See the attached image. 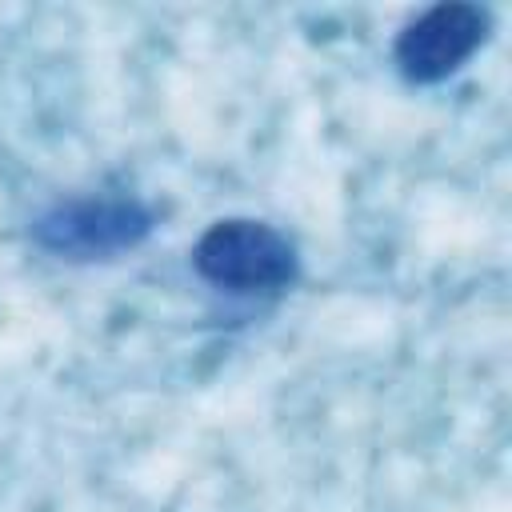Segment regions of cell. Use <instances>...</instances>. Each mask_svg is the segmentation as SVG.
Instances as JSON below:
<instances>
[{
  "label": "cell",
  "mask_w": 512,
  "mask_h": 512,
  "mask_svg": "<svg viewBox=\"0 0 512 512\" xmlns=\"http://www.w3.org/2000/svg\"><path fill=\"white\" fill-rule=\"evenodd\" d=\"M192 268L228 296H280L300 276V252L292 236L268 220L224 216L196 236Z\"/></svg>",
  "instance_id": "6da1fadb"
},
{
  "label": "cell",
  "mask_w": 512,
  "mask_h": 512,
  "mask_svg": "<svg viewBox=\"0 0 512 512\" xmlns=\"http://www.w3.org/2000/svg\"><path fill=\"white\" fill-rule=\"evenodd\" d=\"M156 232V208L128 192L68 196L32 220V244L56 260H116Z\"/></svg>",
  "instance_id": "7a4b0ae2"
},
{
  "label": "cell",
  "mask_w": 512,
  "mask_h": 512,
  "mask_svg": "<svg viewBox=\"0 0 512 512\" xmlns=\"http://www.w3.org/2000/svg\"><path fill=\"white\" fill-rule=\"evenodd\" d=\"M492 16L468 0H444L408 20L392 44V64L408 84H444L456 76L488 40Z\"/></svg>",
  "instance_id": "3957f363"
}]
</instances>
